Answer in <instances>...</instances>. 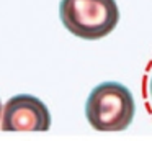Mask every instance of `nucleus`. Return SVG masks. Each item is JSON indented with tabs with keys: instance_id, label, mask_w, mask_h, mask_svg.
I'll use <instances>...</instances> for the list:
<instances>
[{
	"instance_id": "f257e3e1",
	"label": "nucleus",
	"mask_w": 152,
	"mask_h": 141,
	"mask_svg": "<svg viewBox=\"0 0 152 141\" xmlns=\"http://www.w3.org/2000/svg\"><path fill=\"white\" fill-rule=\"evenodd\" d=\"M136 115V102L131 90L119 82H103L90 92L85 103V117L96 131H124Z\"/></svg>"
},
{
	"instance_id": "f03ea898",
	"label": "nucleus",
	"mask_w": 152,
	"mask_h": 141,
	"mask_svg": "<svg viewBox=\"0 0 152 141\" xmlns=\"http://www.w3.org/2000/svg\"><path fill=\"white\" fill-rule=\"evenodd\" d=\"M59 16L69 33L87 41L108 36L119 21L115 0H62Z\"/></svg>"
},
{
	"instance_id": "7ed1b4c3",
	"label": "nucleus",
	"mask_w": 152,
	"mask_h": 141,
	"mask_svg": "<svg viewBox=\"0 0 152 141\" xmlns=\"http://www.w3.org/2000/svg\"><path fill=\"white\" fill-rule=\"evenodd\" d=\"M0 126L5 131H48L51 113L38 97L20 94L12 97L2 108Z\"/></svg>"
},
{
	"instance_id": "20e7f679",
	"label": "nucleus",
	"mask_w": 152,
	"mask_h": 141,
	"mask_svg": "<svg viewBox=\"0 0 152 141\" xmlns=\"http://www.w3.org/2000/svg\"><path fill=\"white\" fill-rule=\"evenodd\" d=\"M149 90H151V98H152V79H151V84H149Z\"/></svg>"
},
{
	"instance_id": "39448f33",
	"label": "nucleus",
	"mask_w": 152,
	"mask_h": 141,
	"mask_svg": "<svg viewBox=\"0 0 152 141\" xmlns=\"http://www.w3.org/2000/svg\"><path fill=\"white\" fill-rule=\"evenodd\" d=\"M2 108H4V107H2V105H0V113H2Z\"/></svg>"
}]
</instances>
